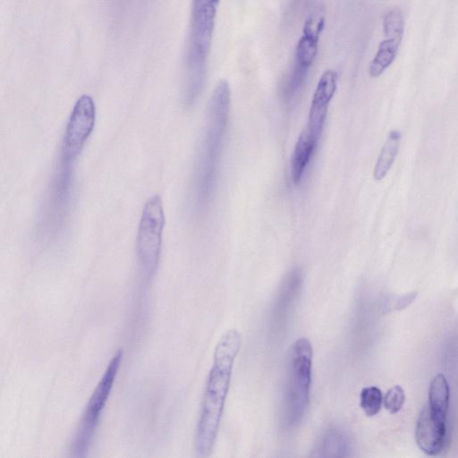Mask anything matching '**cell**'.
Returning <instances> with one entry per match:
<instances>
[{"label": "cell", "mask_w": 458, "mask_h": 458, "mask_svg": "<svg viewBox=\"0 0 458 458\" xmlns=\"http://www.w3.org/2000/svg\"><path fill=\"white\" fill-rule=\"evenodd\" d=\"M241 345V334L236 329H230L222 335L215 348L213 366L207 380L195 433V449L200 456L208 455L213 449L229 389L233 362Z\"/></svg>", "instance_id": "obj_1"}, {"label": "cell", "mask_w": 458, "mask_h": 458, "mask_svg": "<svg viewBox=\"0 0 458 458\" xmlns=\"http://www.w3.org/2000/svg\"><path fill=\"white\" fill-rule=\"evenodd\" d=\"M230 103V86L225 80H221L209 99L205 131L195 164L192 199L196 211L205 208L213 194Z\"/></svg>", "instance_id": "obj_2"}, {"label": "cell", "mask_w": 458, "mask_h": 458, "mask_svg": "<svg viewBox=\"0 0 458 458\" xmlns=\"http://www.w3.org/2000/svg\"><path fill=\"white\" fill-rule=\"evenodd\" d=\"M219 0H191V12L184 57L183 101L192 106L199 98L206 78Z\"/></svg>", "instance_id": "obj_3"}, {"label": "cell", "mask_w": 458, "mask_h": 458, "mask_svg": "<svg viewBox=\"0 0 458 458\" xmlns=\"http://www.w3.org/2000/svg\"><path fill=\"white\" fill-rule=\"evenodd\" d=\"M75 157L58 153L36 224L39 241L51 243L62 236L69 223L74 194Z\"/></svg>", "instance_id": "obj_4"}, {"label": "cell", "mask_w": 458, "mask_h": 458, "mask_svg": "<svg viewBox=\"0 0 458 458\" xmlns=\"http://www.w3.org/2000/svg\"><path fill=\"white\" fill-rule=\"evenodd\" d=\"M312 369V346L304 337L293 344L283 398V424L287 429L297 427L310 403Z\"/></svg>", "instance_id": "obj_5"}, {"label": "cell", "mask_w": 458, "mask_h": 458, "mask_svg": "<svg viewBox=\"0 0 458 458\" xmlns=\"http://www.w3.org/2000/svg\"><path fill=\"white\" fill-rule=\"evenodd\" d=\"M165 213L159 195L144 204L136 236V259L142 278L149 282L155 276L162 250Z\"/></svg>", "instance_id": "obj_6"}, {"label": "cell", "mask_w": 458, "mask_h": 458, "mask_svg": "<svg viewBox=\"0 0 458 458\" xmlns=\"http://www.w3.org/2000/svg\"><path fill=\"white\" fill-rule=\"evenodd\" d=\"M123 355L121 349L113 355L88 401L71 446L73 456H85L91 445L99 419L121 367Z\"/></svg>", "instance_id": "obj_7"}, {"label": "cell", "mask_w": 458, "mask_h": 458, "mask_svg": "<svg viewBox=\"0 0 458 458\" xmlns=\"http://www.w3.org/2000/svg\"><path fill=\"white\" fill-rule=\"evenodd\" d=\"M337 87V73L333 70L325 71L319 78L313 94L308 123L305 130L318 140L327 116V107Z\"/></svg>", "instance_id": "obj_8"}, {"label": "cell", "mask_w": 458, "mask_h": 458, "mask_svg": "<svg viewBox=\"0 0 458 458\" xmlns=\"http://www.w3.org/2000/svg\"><path fill=\"white\" fill-rule=\"evenodd\" d=\"M445 419L436 415L428 407L420 411L415 428V440L419 448L428 455H437L444 447Z\"/></svg>", "instance_id": "obj_9"}, {"label": "cell", "mask_w": 458, "mask_h": 458, "mask_svg": "<svg viewBox=\"0 0 458 458\" xmlns=\"http://www.w3.org/2000/svg\"><path fill=\"white\" fill-rule=\"evenodd\" d=\"M302 275L299 268H293L285 276L275 301L272 312V324L276 327H284L289 312L300 293Z\"/></svg>", "instance_id": "obj_10"}, {"label": "cell", "mask_w": 458, "mask_h": 458, "mask_svg": "<svg viewBox=\"0 0 458 458\" xmlns=\"http://www.w3.org/2000/svg\"><path fill=\"white\" fill-rule=\"evenodd\" d=\"M350 452L346 433L339 427L327 428L312 450L313 457H345Z\"/></svg>", "instance_id": "obj_11"}, {"label": "cell", "mask_w": 458, "mask_h": 458, "mask_svg": "<svg viewBox=\"0 0 458 458\" xmlns=\"http://www.w3.org/2000/svg\"><path fill=\"white\" fill-rule=\"evenodd\" d=\"M318 141L305 129L300 134L294 147L291 165L292 177L295 184L299 183L301 180Z\"/></svg>", "instance_id": "obj_12"}, {"label": "cell", "mask_w": 458, "mask_h": 458, "mask_svg": "<svg viewBox=\"0 0 458 458\" xmlns=\"http://www.w3.org/2000/svg\"><path fill=\"white\" fill-rule=\"evenodd\" d=\"M401 140L402 133L399 130L389 131L374 166L373 178L375 181L379 182L387 175L398 155Z\"/></svg>", "instance_id": "obj_13"}, {"label": "cell", "mask_w": 458, "mask_h": 458, "mask_svg": "<svg viewBox=\"0 0 458 458\" xmlns=\"http://www.w3.org/2000/svg\"><path fill=\"white\" fill-rule=\"evenodd\" d=\"M449 385L442 373L434 376L428 391V407L437 416L445 419L449 407Z\"/></svg>", "instance_id": "obj_14"}, {"label": "cell", "mask_w": 458, "mask_h": 458, "mask_svg": "<svg viewBox=\"0 0 458 458\" xmlns=\"http://www.w3.org/2000/svg\"><path fill=\"white\" fill-rule=\"evenodd\" d=\"M401 42L400 38H387L380 42L369 68L370 77L380 76L394 63Z\"/></svg>", "instance_id": "obj_15"}, {"label": "cell", "mask_w": 458, "mask_h": 458, "mask_svg": "<svg viewBox=\"0 0 458 458\" xmlns=\"http://www.w3.org/2000/svg\"><path fill=\"white\" fill-rule=\"evenodd\" d=\"M319 37L302 30V35L296 45L293 64L310 70L318 55Z\"/></svg>", "instance_id": "obj_16"}, {"label": "cell", "mask_w": 458, "mask_h": 458, "mask_svg": "<svg viewBox=\"0 0 458 458\" xmlns=\"http://www.w3.org/2000/svg\"><path fill=\"white\" fill-rule=\"evenodd\" d=\"M148 0H110V11L114 21L119 23L135 22L144 13Z\"/></svg>", "instance_id": "obj_17"}, {"label": "cell", "mask_w": 458, "mask_h": 458, "mask_svg": "<svg viewBox=\"0 0 458 458\" xmlns=\"http://www.w3.org/2000/svg\"><path fill=\"white\" fill-rule=\"evenodd\" d=\"M383 403L380 389L377 386L364 387L360 395V404L367 416L372 417L378 413Z\"/></svg>", "instance_id": "obj_18"}, {"label": "cell", "mask_w": 458, "mask_h": 458, "mask_svg": "<svg viewBox=\"0 0 458 458\" xmlns=\"http://www.w3.org/2000/svg\"><path fill=\"white\" fill-rule=\"evenodd\" d=\"M383 30L387 38H403L404 31V17L399 8H392L384 16Z\"/></svg>", "instance_id": "obj_19"}, {"label": "cell", "mask_w": 458, "mask_h": 458, "mask_svg": "<svg viewBox=\"0 0 458 458\" xmlns=\"http://www.w3.org/2000/svg\"><path fill=\"white\" fill-rule=\"evenodd\" d=\"M405 402V394L402 386L396 385L391 387L384 396L385 408L392 414L397 413Z\"/></svg>", "instance_id": "obj_20"}]
</instances>
